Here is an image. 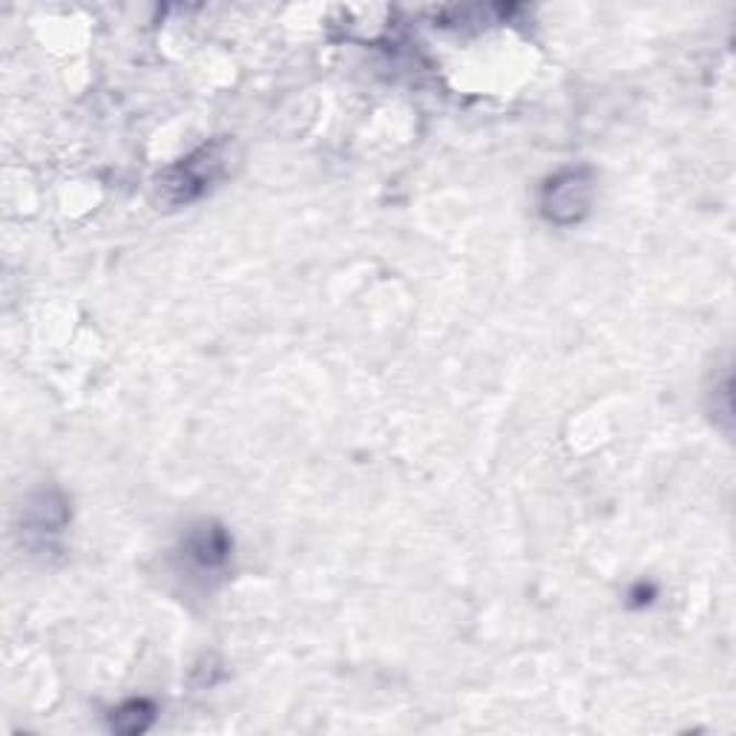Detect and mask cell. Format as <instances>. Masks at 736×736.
I'll use <instances>...</instances> for the list:
<instances>
[{"instance_id":"1","label":"cell","mask_w":736,"mask_h":736,"mask_svg":"<svg viewBox=\"0 0 736 736\" xmlns=\"http://www.w3.org/2000/svg\"><path fill=\"white\" fill-rule=\"evenodd\" d=\"M225 162H227L225 141L210 144V148L190 155L182 167H173V171L164 173L162 187L164 190H173V199H176V202H190V199H196V196L202 194L205 187H210L213 178H219L225 173Z\"/></svg>"},{"instance_id":"2","label":"cell","mask_w":736,"mask_h":736,"mask_svg":"<svg viewBox=\"0 0 736 736\" xmlns=\"http://www.w3.org/2000/svg\"><path fill=\"white\" fill-rule=\"evenodd\" d=\"M589 194H593V185H589L587 171H564L561 176L550 178V185L544 190V213L559 225L579 222L587 213Z\"/></svg>"},{"instance_id":"3","label":"cell","mask_w":736,"mask_h":736,"mask_svg":"<svg viewBox=\"0 0 736 736\" xmlns=\"http://www.w3.org/2000/svg\"><path fill=\"white\" fill-rule=\"evenodd\" d=\"M150 720H153V708L148 702H127L125 708L113 713V728L121 734H136V731L148 728Z\"/></svg>"},{"instance_id":"4","label":"cell","mask_w":736,"mask_h":736,"mask_svg":"<svg viewBox=\"0 0 736 736\" xmlns=\"http://www.w3.org/2000/svg\"><path fill=\"white\" fill-rule=\"evenodd\" d=\"M194 550H196L194 556L202 561V564H219V561L225 559V552H227L225 535L219 533V529H210V533L196 535Z\"/></svg>"}]
</instances>
